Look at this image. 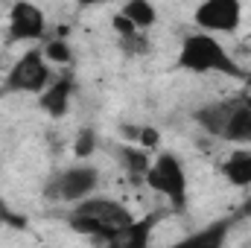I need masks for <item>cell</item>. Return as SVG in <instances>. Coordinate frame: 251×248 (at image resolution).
<instances>
[{
  "mask_svg": "<svg viewBox=\"0 0 251 248\" xmlns=\"http://www.w3.org/2000/svg\"><path fill=\"white\" fill-rule=\"evenodd\" d=\"M176 64L187 73L196 76H228V79H246V70L243 64L237 62L228 47L213 35V32H187L181 38V47H178V56Z\"/></svg>",
  "mask_w": 251,
  "mask_h": 248,
  "instance_id": "2",
  "label": "cell"
},
{
  "mask_svg": "<svg viewBox=\"0 0 251 248\" xmlns=\"http://www.w3.org/2000/svg\"><path fill=\"white\" fill-rule=\"evenodd\" d=\"M117 44H120V50H123L126 56H143L149 50V44L143 38V29H134L128 35H117Z\"/></svg>",
  "mask_w": 251,
  "mask_h": 248,
  "instance_id": "16",
  "label": "cell"
},
{
  "mask_svg": "<svg viewBox=\"0 0 251 248\" xmlns=\"http://www.w3.org/2000/svg\"><path fill=\"white\" fill-rule=\"evenodd\" d=\"M100 184V170L91 164H73L62 170L56 178H50V184L44 190V196L50 201H82L88 196H94V190Z\"/></svg>",
  "mask_w": 251,
  "mask_h": 248,
  "instance_id": "6",
  "label": "cell"
},
{
  "mask_svg": "<svg viewBox=\"0 0 251 248\" xmlns=\"http://www.w3.org/2000/svg\"><path fill=\"white\" fill-rule=\"evenodd\" d=\"M53 79V67L44 59V50L32 47L26 50L6 73V91L9 94H41Z\"/></svg>",
  "mask_w": 251,
  "mask_h": 248,
  "instance_id": "5",
  "label": "cell"
},
{
  "mask_svg": "<svg viewBox=\"0 0 251 248\" xmlns=\"http://www.w3.org/2000/svg\"><path fill=\"white\" fill-rule=\"evenodd\" d=\"M47 32V15L32 0H15L6 18V35L12 41H38Z\"/></svg>",
  "mask_w": 251,
  "mask_h": 248,
  "instance_id": "8",
  "label": "cell"
},
{
  "mask_svg": "<svg viewBox=\"0 0 251 248\" xmlns=\"http://www.w3.org/2000/svg\"><path fill=\"white\" fill-rule=\"evenodd\" d=\"M199 29L213 35H231L243 24V0H201L193 12Z\"/></svg>",
  "mask_w": 251,
  "mask_h": 248,
  "instance_id": "7",
  "label": "cell"
},
{
  "mask_svg": "<svg viewBox=\"0 0 251 248\" xmlns=\"http://www.w3.org/2000/svg\"><path fill=\"white\" fill-rule=\"evenodd\" d=\"M158 219H161V213H149V216H143V219H134L131 225H126L123 231L111 240V246L114 248H146L149 234H152V228L158 225Z\"/></svg>",
  "mask_w": 251,
  "mask_h": 248,
  "instance_id": "11",
  "label": "cell"
},
{
  "mask_svg": "<svg viewBox=\"0 0 251 248\" xmlns=\"http://www.w3.org/2000/svg\"><path fill=\"white\" fill-rule=\"evenodd\" d=\"M117 152H120V164L126 167V173L143 181V175H146V170L152 164V149L137 143V146H120Z\"/></svg>",
  "mask_w": 251,
  "mask_h": 248,
  "instance_id": "12",
  "label": "cell"
},
{
  "mask_svg": "<svg viewBox=\"0 0 251 248\" xmlns=\"http://www.w3.org/2000/svg\"><path fill=\"white\" fill-rule=\"evenodd\" d=\"M219 175H222L231 187L249 190L251 187V149L240 146V149L228 152V158L219 164Z\"/></svg>",
  "mask_w": 251,
  "mask_h": 248,
  "instance_id": "10",
  "label": "cell"
},
{
  "mask_svg": "<svg viewBox=\"0 0 251 248\" xmlns=\"http://www.w3.org/2000/svg\"><path fill=\"white\" fill-rule=\"evenodd\" d=\"M137 143L155 152V149H158V131H155V128H140V134H137Z\"/></svg>",
  "mask_w": 251,
  "mask_h": 248,
  "instance_id": "18",
  "label": "cell"
},
{
  "mask_svg": "<svg viewBox=\"0 0 251 248\" xmlns=\"http://www.w3.org/2000/svg\"><path fill=\"white\" fill-rule=\"evenodd\" d=\"M131 222V210L111 196H88L82 201H73V210L67 213V225L76 234H85L105 246H111V240Z\"/></svg>",
  "mask_w": 251,
  "mask_h": 248,
  "instance_id": "1",
  "label": "cell"
},
{
  "mask_svg": "<svg viewBox=\"0 0 251 248\" xmlns=\"http://www.w3.org/2000/svg\"><path fill=\"white\" fill-rule=\"evenodd\" d=\"M234 219H219L213 225H207L204 231H196L193 237H187V246H201V248H219L228 240V231H231Z\"/></svg>",
  "mask_w": 251,
  "mask_h": 248,
  "instance_id": "14",
  "label": "cell"
},
{
  "mask_svg": "<svg viewBox=\"0 0 251 248\" xmlns=\"http://www.w3.org/2000/svg\"><path fill=\"white\" fill-rule=\"evenodd\" d=\"M143 184L152 193L164 196L170 201V207H176V210L187 207V170H184L178 155H173V152L152 155V164L143 175Z\"/></svg>",
  "mask_w": 251,
  "mask_h": 248,
  "instance_id": "4",
  "label": "cell"
},
{
  "mask_svg": "<svg viewBox=\"0 0 251 248\" xmlns=\"http://www.w3.org/2000/svg\"><path fill=\"white\" fill-rule=\"evenodd\" d=\"M246 216H251V201H249V204H243V207L237 210V219H246Z\"/></svg>",
  "mask_w": 251,
  "mask_h": 248,
  "instance_id": "19",
  "label": "cell"
},
{
  "mask_svg": "<svg viewBox=\"0 0 251 248\" xmlns=\"http://www.w3.org/2000/svg\"><path fill=\"white\" fill-rule=\"evenodd\" d=\"M79 6H100V3H108V0H76Z\"/></svg>",
  "mask_w": 251,
  "mask_h": 248,
  "instance_id": "20",
  "label": "cell"
},
{
  "mask_svg": "<svg viewBox=\"0 0 251 248\" xmlns=\"http://www.w3.org/2000/svg\"><path fill=\"white\" fill-rule=\"evenodd\" d=\"M94 149H97V134H94L91 128H82V131L76 134V143H73L76 158H91Z\"/></svg>",
  "mask_w": 251,
  "mask_h": 248,
  "instance_id": "17",
  "label": "cell"
},
{
  "mask_svg": "<svg viewBox=\"0 0 251 248\" xmlns=\"http://www.w3.org/2000/svg\"><path fill=\"white\" fill-rule=\"evenodd\" d=\"M196 123L207 134L234 143V146H251V99L249 97H228L207 102L196 108Z\"/></svg>",
  "mask_w": 251,
  "mask_h": 248,
  "instance_id": "3",
  "label": "cell"
},
{
  "mask_svg": "<svg viewBox=\"0 0 251 248\" xmlns=\"http://www.w3.org/2000/svg\"><path fill=\"white\" fill-rule=\"evenodd\" d=\"M41 50H44V59L50 64H70L73 62V50H70V44L64 38H50Z\"/></svg>",
  "mask_w": 251,
  "mask_h": 248,
  "instance_id": "15",
  "label": "cell"
},
{
  "mask_svg": "<svg viewBox=\"0 0 251 248\" xmlns=\"http://www.w3.org/2000/svg\"><path fill=\"white\" fill-rule=\"evenodd\" d=\"M70 99H73V76L62 73V76H53L50 85L38 94V108L50 117H64L70 108Z\"/></svg>",
  "mask_w": 251,
  "mask_h": 248,
  "instance_id": "9",
  "label": "cell"
},
{
  "mask_svg": "<svg viewBox=\"0 0 251 248\" xmlns=\"http://www.w3.org/2000/svg\"><path fill=\"white\" fill-rule=\"evenodd\" d=\"M120 12H123L137 29H149V26L158 24V9H155L152 0H126Z\"/></svg>",
  "mask_w": 251,
  "mask_h": 248,
  "instance_id": "13",
  "label": "cell"
}]
</instances>
